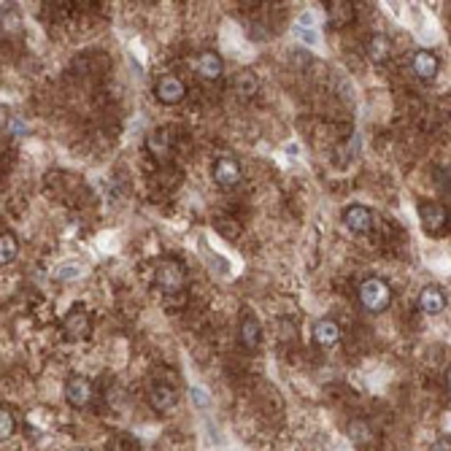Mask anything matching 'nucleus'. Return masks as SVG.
<instances>
[{
	"instance_id": "13",
	"label": "nucleus",
	"mask_w": 451,
	"mask_h": 451,
	"mask_svg": "<svg viewBox=\"0 0 451 451\" xmlns=\"http://www.w3.org/2000/svg\"><path fill=\"white\" fill-rule=\"evenodd\" d=\"M365 54L370 62H376V65H384V62L392 57V41L387 36H381V33H376V36L367 38L365 44Z\"/></svg>"
},
{
	"instance_id": "21",
	"label": "nucleus",
	"mask_w": 451,
	"mask_h": 451,
	"mask_svg": "<svg viewBox=\"0 0 451 451\" xmlns=\"http://www.w3.org/2000/svg\"><path fill=\"white\" fill-rule=\"evenodd\" d=\"M14 430H16V422H14V414L3 405L0 408V438L9 440L14 435Z\"/></svg>"
},
{
	"instance_id": "17",
	"label": "nucleus",
	"mask_w": 451,
	"mask_h": 451,
	"mask_svg": "<svg viewBox=\"0 0 451 451\" xmlns=\"http://www.w3.org/2000/svg\"><path fill=\"white\" fill-rule=\"evenodd\" d=\"M327 14H329V25L332 27H346L354 19V6L338 0V3H329Z\"/></svg>"
},
{
	"instance_id": "11",
	"label": "nucleus",
	"mask_w": 451,
	"mask_h": 451,
	"mask_svg": "<svg viewBox=\"0 0 451 451\" xmlns=\"http://www.w3.org/2000/svg\"><path fill=\"white\" fill-rule=\"evenodd\" d=\"M238 341H241V346L249 349V352H257V349H259V343H262V327H259V322H257L254 317L241 319Z\"/></svg>"
},
{
	"instance_id": "16",
	"label": "nucleus",
	"mask_w": 451,
	"mask_h": 451,
	"mask_svg": "<svg viewBox=\"0 0 451 451\" xmlns=\"http://www.w3.org/2000/svg\"><path fill=\"white\" fill-rule=\"evenodd\" d=\"M147 149L154 154V157H168V152H171V135L168 130H152L147 135Z\"/></svg>"
},
{
	"instance_id": "20",
	"label": "nucleus",
	"mask_w": 451,
	"mask_h": 451,
	"mask_svg": "<svg viewBox=\"0 0 451 451\" xmlns=\"http://www.w3.org/2000/svg\"><path fill=\"white\" fill-rule=\"evenodd\" d=\"M349 435H352V440L357 446H365L367 440L373 438V430H370L365 422H352V425H349Z\"/></svg>"
},
{
	"instance_id": "6",
	"label": "nucleus",
	"mask_w": 451,
	"mask_h": 451,
	"mask_svg": "<svg viewBox=\"0 0 451 451\" xmlns=\"http://www.w3.org/2000/svg\"><path fill=\"white\" fill-rule=\"evenodd\" d=\"M343 224H346V230H352L354 235H365V232L373 230V224H376V217H373V211L367 206H349L343 211Z\"/></svg>"
},
{
	"instance_id": "12",
	"label": "nucleus",
	"mask_w": 451,
	"mask_h": 451,
	"mask_svg": "<svg viewBox=\"0 0 451 451\" xmlns=\"http://www.w3.org/2000/svg\"><path fill=\"white\" fill-rule=\"evenodd\" d=\"M195 68H197V76H200V79L217 81V79L222 76V71H224V62H222V57L217 54V51H203V54L197 57Z\"/></svg>"
},
{
	"instance_id": "1",
	"label": "nucleus",
	"mask_w": 451,
	"mask_h": 451,
	"mask_svg": "<svg viewBox=\"0 0 451 451\" xmlns=\"http://www.w3.org/2000/svg\"><path fill=\"white\" fill-rule=\"evenodd\" d=\"M360 303H362V308L370 311V314L387 311L392 303V287L384 279L370 276V279H365L360 284Z\"/></svg>"
},
{
	"instance_id": "3",
	"label": "nucleus",
	"mask_w": 451,
	"mask_h": 451,
	"mask_svg": "<svg viewBox=\"0 0 451 451\" xmlns=\"http://www.w3.org/2000/svg\"><path fill=\"white\" fill-rule=\"evenodd\" d=\"M211 176H214V182L219 184L222 189H230V187H235V184L244 179V168H241V162L232 157V154H222V157L214 159Z\"/></svg>"
},
{
	"instance_id": "7",
	"label": "nucleus",
	"mask_w": 451,
	"mask_h": 451,
	"mask_svg": "<svg viewBox=\"0 0 451 451\" xmlns=\"http://www.w3.org/2000/svg\"><path fill=\"white\" fill-rule=\"evenodd\" d=\"M65 400H68L71 408H86L89 400H92V384L84 376L68 378V384H65Z\"/></svg>"
},
{
	"instance_id": "22",
	"label": "nucleus",
	"mask_w": 451,
	"mask_h": 451,
	"mask_svg": "<svg viewBox=\"0 0 451 451\" xmlns=\"http://www.w3.org/2000/svg\"><path fill=\"white\" fill-rule=\"evenodd\" d=\"M57 276H60V279H74V276H79V265H76V262H65V265L57 270Z\"/></svg>"
},
{
	"instance_id": "5",
	"label": "nucleus",
	"mask_w": 451,
	"mask_h": 451,
	"mask_svg": "<svg viewBox=\"0 0 451 451\" xmlns=\"http://www.w3.org/2000/svg\"><path fill=\"white\" fill-rule=\"evenodd\" d=\"M154 95L162 106H176V103H182L184 95H187V86L179 76L173 74H165L157 79V84H154Z\"/></svg>"
},
{
	"instance_id": "28",
	"label": "nucleus",
	"mask_w": 451,
	"mask_h": 451,
	"mask_svg": "<svg viewBox=\"0 0 451 451\" xmlns=\"http://www.w3.org/2000/svg\"><path fill=\"white\" fill-rule=\"evenodd\" d=\"M76 451H84V449H76Z\"/></svg>"
},
{
	"instance_id": "27",
	"label": "nucleus",
	"mask_w": 451,
	"mask_h": 451,
	"mask_svg": "<svg viewBox=\"0 0 451 451\" xmlns=\"http://www.w3.org/2000/svg\"><path fill=\"white\" fill-rule=\"evenodd\" d=\"M446 390L451 392V367H449V370H446Z\"/></svg>"
},
{
	"instance_id": "24",
	"label": "nucleus",
	"mask_w": 451,
	"mask_h": 451,
	"mask_svg": "<svg viewBox=\"0 0 451 451\" xmlns=\"http://www.w3.org/2000/svg\"><path fill=\"white\" fill-rule=\"evenodd\" d=\"M192 400H195V405H203V408H206L208 405L206 390H197V387H192Z\"/></svg>"
},
{
	"instance_id": "23",
	"label": "nucleus",
	"mask_w": 451,
	"mask_h": 451,
	"mask_svg": "<svg viewBox=\"0 0 451 451\" xmlns=\"http://www.w3.org/2000/svg\"><path fill=\"white\" fill-rule=\"evenodd\" d=\"M9 133H11V135H25V133H27V124H25V122H19V119L14 117L11 122H9Z\"/></svg>"
},
{
	"instance_id": "15",
	"label": "nucleus",
	"mask_w": 451,
	"mask_h": 451,
	"mask_svg": "<svg viewBox=\"0 0 451 451\" xmlns=\"http://www.w3.org/2000/svg\"><path fill=\"white\" fill-rule=\"evenodd\" d=\"M62 329H65V335L71 341H79V338H84L86 332H89V317H86L84 311H71L65 317V322H62Z\"/></svg>"
},
{
	"instance_id": "14",
	"label": "nucleus",
	"mask_w": 451,
	"mask_h": 451,
	"mask_svg": "<svg viewBox=\"0 0 451 451\" xmlns=\"http://www.w3.org/2000/svg\"><path fill=\"white\" fill-rule=\"evenodd\" d=\"M419 308L425 314H440L446 308V294L440 287H425L422 294H419Z\"/></svg>"
},
{
	"instance_id": "9",
	"label": "nucleus",
	"mask_w": 451,
	"mask_h": 451,
	"mask_svg": "<svg viewBox=\"0 0 451 451\" xmlns=\"http://www.w3.org/2000/svg\"><path fill=\"white\" fill-rule=\"evenodd\" d=\"M438 68H440V62L432 51L419 49L414 57H411V71H414V76L416 79H422V81L435 79V76H438Z\"/></svg>"
},
{
	"instance_id": "25",
	"label": "nucleus",
	"mask_w": 451,
	"mask_h": 451,
	"mask_svg": "<svg viewBox=\"0 0 451 451\" xmlns=\"http://www.w3.org/2000/svg\"><path fill=\"white\" fill-rule=\"evenodd\" d=\"M427 451H451V440L449 438H438Z\"/></svg>"
},
{
	"instance_id": "10",
	"label": "nucleus",
	"mask_w": 451,
	"mask_h": 451,
	"mask_svg": "<svg viewBox=\"0 0 451 451\" xmlns=\"http://www.w3.org/2000/svg\"><path fill=\"white\" fill-rule=\"evenodd\" d=\"M314 341L322 349L338 346V341H341V324L335 319H319L317 324H314Z\"/></svg>"
},
{
	"instance_id": "18",
	"label": "nucleus",
	"mask_w": 451,
	"mask_h": 451,
	"mask_svg": "<svg viewBox=\"0 0 451 451\" xmlns=\"http://www.w3.org/2000/svg\"><path fill=\"white\" fill-rule=\"evenodd\" d=\"M232 89L241 95V98H254V92L259 89V81L252 71H241V74L232 79Z\"/></svg>"
},
{
	"instance_id": "8",
	"label": "nucleus",
	"mask_w": 451,
	"mask_h": 451,
	"mask_svg": "<svg viewBox=\"0 0 451 451\" xmlns=\"http://www.w3.org/2000/svg\"><path fill=\"white\" fill-rule=\"evenodd\" d=\"M176 400H179V392H176V387L165 384V381H159V384H154V387L149 390V405H152L157 414H168L173 405H176Z\"/></svg>"
},
{
	"instance_id": "26",
	"label": "nucleus",
	"mask_w": 451,
	"mask_h": 451,
	"mask_svg": "<svg viewBox=\"0 0 451 451\" xmlns=\"http://www.w3.org/2000/svg\"><path fill=\"white\" fill-rule=\"evenodd\" d=\"M294 33H297V38L308 41V44H317V33H314V30H308V33H305L303 27H294Z\"/></svg>"
},
{
	"instance_id": "4",
	"label": "nucleus",
	"mask_w": 451,
	"mask_h": 451,
	"mask_svg": "<svg viewBox=\"0 0 451 451\" xmlns=\"http://www.w3.org/2000/svg\"><path fill=\"white\" fill-rule=\"evenodd\" d=\"M154 281H157V287L162 292H182L184 284H187V270H184L182 262H162L154 273Z\"/></svg>"
},
{
	"instance_id": "19",
	"label": "nucleus",
	"mask_w": 451,
	"mask_h": 451,
	"mask_svg": "<svg viewBox=\"0 0 451 451\" xmlns=\"http://www.w3.org/2000/svg\"><path fill=\"white\" fill-rule=\"evenodd\" d=\"M16 254H19V241H16V235H14V232L6 230L3 235H0V265H9V262H14Z\"/></svg>"
},
{
	"instance_id": "2",
	"label": "nucleus",
	"mask_w": 451,
	"mask_h": 451,
	"mask_svg": "<svg viewBox=\"0 0 451 451\" xmlns=\"http://www.w3.org/2000/svg\"><path fill=\"white\" fill-rule=\"evenodd\" d=\"M419 219H422V227H425L430 235H440L449 227V208L438 203V200H419Z\"/></svg>"
}]
</instances>
